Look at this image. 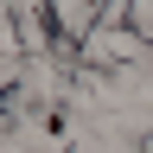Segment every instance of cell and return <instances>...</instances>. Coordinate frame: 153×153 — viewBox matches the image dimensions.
<instances>
[{
  "label": "cell",
  "mask_w": 153,
  "mask_h": 153,
  "mask_svg": "<svg viewBox=\"0 0 153 153\" xmlns=\"http://www.w3.org/2000/svg\"><path fill=\"white\" fill-rule=\"evenodd\" d=\"M13 64H19V57H0V96L13 89Z\"/></svg>",
  "instance_id": "1"
}]
</instances>
